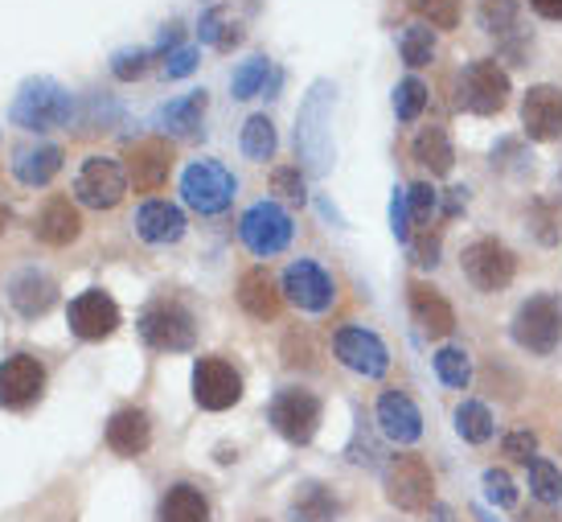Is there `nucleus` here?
<instances>
[{
  "label": "nucleus",
  "instance_id": "nucleus-1",
  "mask_svg": "<svg viewBox=\"0 0 562 522\" xmlns=\"http://www.w3.org/2000/svg\"><path fill=\"white\" fill-rule=\"evenodd\" d=\"M509 337L517 349L533 358H550L562 346V297L559 292H530L509 316Z\"/></svg>",
  "mask_w": 562,
  "mask_h": 522
},
{
  "label": "nucleus",
  "instance_id": "nucleus-2",
  "mask_svg": "<svg viewBox=\"0 0 562 522\" xmlns=\"http://www.w3.org/2000/svg\"><path fill=\"white\" fill-rule=\"evenodd\" d=\"M70 115H75V96L54 79H30L16 91L13 108H9V120H13L16 127H25V132H54V127H66Z\"/></svg>",
  "mask_w": 562,
  "mask_h": 522
},
{
  "label": "nucleus",
  "instance_id": "nucleus-3",
  "mask_svg": "<svg viewBox=\"0 0 562 522\" xmlns=\"http://www.w3.org/2000/svg\"><path fill=\"white\" fill-rule=\"evenodd\" d=\"M235 198H238V177L222 160L202 157L186 165V174H181V202L193 214H205V219L226 214V210L235 207Z\"/></svg>",
  "mask_w": 562,
  "mask_h": 522
},
{
  "label": "nucleus",
  "instance_id": "nucleus-4",
  "mask_svg": "<svg viewBox=\"0 0 562 522\" xmlns=\"http://www.w3.org/2000/svg\"><path fill=\"white\" fill-rule=\"evenodd\" d=\"M136 330H140L148 349L181 354V349H193V342H198V316L172 297H157L153 304H144Z\"/></svg>",
  "mask_w": 562,
  "mask_h": 522
},
{
  "label": "nucleus",
  "instance_id": "nucleus-5",
  "mask_svg": "<svg viewBox=\"0 0 562 522\" xmlns=\"http://www.w3.org/2000/svg\"><path fill=\"white\" fill-rule=\"evenodd\" d=\"M238 238H243V247H247L255 259H271V255H280L292 247V238H296V219L280 207V202H255V207L243 210V219H238Z\"/></svg>",
  "mask_w": 562,
  "mask_h": 522
},
{
  "label": "nucleus",
  "instance_id": "nucleus-6",
  "mask_svg": "<svg viewBox=\"0 0 562 522\" xmlns=\"http://www.w3.org/2000/svg\"><path fill=\"white\" fill-rule=\"evenodd\" d=\"M382 490H386V502L406 510V514H419V510L436 507V474H431V465L423 457H415V453L394 457L391 465H386Z\"/></svg>",
  "mask_w": 562,
  "mask_h": 522
},
{
  "label": "nucleus",
  "instance_id": "nucleus-7",
  "mask_svg": "<svg viewBox=\"0 0 562 522\" xmlns=\"http://www.w3.org/2000/svg\"><path fill=\"white\" fill-rule=\"evenodd\" d=\"M460 271L476 292H505L517 276V255L501 238L481 235L460 252Z\"/></svg>",
  "mask_w": 562,
  "mask_h": 522
},
{
  "label": "nucleus",
  "instance_id": "nucleus-8",
  "mask_svg": "<svg viewBox=\"0 0 562 522\" xmlns=\"http://www.w3.org/2000/svg\"><path fill=\"white\" fill-rule=\"evenodd\" d=\"M460 108L472 115H497L509 103V75L501 70L497 58H476L460 70Z\"/></svg>",
  "mask_w": 562,
  "mask_h": 522
},
{
  "label": "nucleus",
  "instance_id": "nucleus-9",
  "mask_svg": "<svg viewBox=\"0 0 562 522\" xmlns=\"http://www.w3.org/2000/svg\"><path fill=\"white\" fill-rule=\"evenodd\" d=\"M280 288L300 313L321 316L337 304V280H333L325 264H316V259H292V264L283 268Z\"/></svg>",
  "mask_w": 562,
  "mask_h": 522
},
{
  "label": "nucleus",
  "instance_id": "nucleus-10",
  "mask_svg": "<svg viewBox=\"0 0 562 522\" xmlns=\"http://www.w3.org/2000/svg\"><path fill=\"white\" fill-rule=\"evenodd\" d=\"M333 354L345 370H353L361 379H386V370H391V349L366 325H341L333 333Z\"/></svg>",
  "mask_w": 562,
  "mask_h": 522
},
{
  "label": "nucleus",
  "instance_id": "nucleus-11",
  "mask_svg": "<svg viewBox=\"0 0 562 522\" xmlns=\"http://www.w3.org/2000/svg\"><path fill=\"white\" fill-rule=\"evenodd\" d=\"M127 193V169L115 157H87L75 174V198L87 210H115Z\"/></svg>",
  "mask_w": 562,
  "mask_h": 522
},
{
  "label": "nucleus",
  "instance_id": "nucleus-12",
  "mask_svg": "<svg viewBox=\"0 0 562 522\" xmlns=\"http://www.w3.org/2000/svg\"><path fill=\"white\" fill-rule=\"evenodd\" d=\"M267 420H271V427L280 432L283 441L308 444L316 436V427H321V399L313 391H304V387H283L271 399Z\"/></svg>",
  "mask_w": 562,
  "mask_h": 522
},
{
  "label": "nucleus",
  "instance_id": "nucleus-13",
  "mask_svg": "<svg viewBox=\"0 0 562 522\" xmlns=\"http://www.w3.org/2000/svg\"><path fill=\"white\" fill-rule=\"evenodd\" d=\"M193 399L202 412H226L243 399V375L222 354H205L193 363Z\"/></svg>",
  "mask_w": 562,
  "mask_h": 522
},
{
  "label": "nucleus",
  "instance_id": "nucleus-14",
  "mask_svg": "<svg viewBox=\"0 0 562 522\" xmlns=\"http://www.w3.org/2000/svg\"><path fill=\"white\" fill-rule=\"evenodd\" d=\"M66 325L82 342H103V337L120 330V304L111 301L103 288H87L66 309Z\"/></svg>",
  "mask_w": 562,
  "mask_h": 522
},
{
  "label": "nucleus",
  "instance_id": "nucleus-15",
  "mask_svg": "<svg viewBox=\"0 0 562 522\" xmlns=\"http://www.w3.org/2000/svg\"><path fill=\"white\" fill-rule=\"evenodd\" d=\"M46 391V366L33 354H13L0 363V408L9 412H25L30 403H37Z\"/></svg>",
  "mask_w": 562,
  "mask_h": 522
},
{
  "label": "nucleus",
  "instance_id": "nucleus-16",
  "mask_svg": "<svg viewBox=\"0 0 562 522\" xmlns=\"http://www.w3.org/2000/svg\"><path fill=\"white\" fill-rule=\"evenodd\" d=\"M127 186L136 193H157L172 174V144L165 136H148L127 148Z\"/></svg>",
  "mask_w": 562,
  "mask_h": 522
},
{
  "label": "nucleus",
  "instance_id": "nucleus-17",
  "mask_svg": "<svg viewBox=\"0 0 562 522\" xmlns=\"http://www.w3.org/2000/svg\"><path fill=\"white\" fill-rule=\"evenodd\" d=\"M521 127L538 144L562 141V87L538 82L521 96Z\"/></svg>",
  "mask_w": 562,
  "mask_h": 522
},
{
  "label": "nucleus",
  "instance_id": "nucleus-18",
  "mask_svg": "<svg viewBox=\"0 0 562 522\" xmlns=\"http://www.w3.org/2000/svg\"><path fill=\"white\" fill-rule=\"evenodd\" d=\"M374 420L382 427V436L394 444H419L423 441V412L419 403L391 387V391H382L378 396V408H374Z\"/></svg>",
  "mask_w": 562,
  "mask_h": 522
},
{
  "label": "nucleus",
  "instance_id": "nucleus-19",
  "mask_svg": "<svg viewBox=\"0 0 562 522\" xmlns=\"http://www.w3.org/2000/svg\"><path fill=\"white\" fill-rule=\"evenodd\" d=\"M136 235L144 243H153V247H169V243H181L186 238V210L177 207V202H165V198H148L140 210H136Z\"/></svg>",
  "mask_w": 562,
  "mask_h": 522
},
{
  "label": "nucleus",
  "instance_id": "nucleus-20",
  "mask_svg": "<svg viewBox=\"0 0 562 522\" xmlns=\"http://www.w3.org/2000/svg\"><path fill=\"white\" fill-rule=\"evenodd\" d=\"M58 301V285H54V276L37 268H25L13 276V285H9V304H13L16 313L25 316V321H37V316H46Z\"/></svg>",
  "mask_w": 562,
  "mask_h": 522
},
{
  "label": "nucleus",
  "instance_id": "nucleus-21",
  "mask_svg": "<svg viewBox=\"0 0 562 522\" xmlns=\"http://www.w3.org/2000/svg\"><path fill=\"white\" fill-rule=\"evenodd\" d=\"M406 301H411V313H415V321H419V330L427 333V337H448V333L456 330V313L452 304L443 301V292L431 285H423V280H411L406 285Z\"/></svg>",
  "mask_w": 562,
  "mask_h": 522
},
{
  "label": "nucleus",
  "instance_id": "nucleus-22",
  "mask_svg": "<svg viewBox=\"0 0 562 522\" xmlns=\"http://www.w3.org/2000/svg\"><path fill=\"white\" fill-rule=\"evenodd\" d=\"M238 304H243V313H250L255 321H276L283 304L280 280L267 268L243 271V280H238Z\"/></svg>",
  "mask_w": 562,
  "mask_h": 522
},
{
  "label": "nucleus",
  "instance_id": "nucleus-23",
  "mask_svg": "<svg viewBox=\"0 0 562 522\" xmlns=\"http://www.w3.org/2000/svg\"><path fill=\"white\" fill-rule=\"evenodd\" d=\"M33 235L46 247H70L82 235V214L79 207H70V198H49L42 214L33 219Z\"/></svg>",
  "mask_w": 562,
  "mask_h": 522
},
{
  "label": "nucleus",
  "instance_id": "nucleus-24",
  "mask_svg": "<svg viewBox=\"0 0 562 522\" xmlns=\"http://www.w3.org/2000/svg\"><path fill=\"white\" fill-rule=\"evenodd\" d=\"M153 444V420L140 408H120L108 420V448L120 457H140L144 448Z\"/></svg>",
  "mask_w": 562,
  "mask_h": 522
},
{
  "label": "nucleus",
  "instance_id": "nucleus-25",
  "mask_svg": "<svg viewBox=\"0 0 562 522\" xmlns=\"http://www.w3.org/2000/svg\"><path fill=\"white\" fill-rule=\"evenodd\" d=\"M63 148L58 144H37V148H21L13 160V174L21 186H30V190H37V186H49L54 177L63 174Z\"/></svg>",
  "mask_w": 562,
  "mask_h": 522
},
{
  "label": "nucleus",
  "instance_id": "nucleus-26",
  "mask_svg": "<svg viewBox=\"0 0 562 522\" xmlns=\"http://www.w3.org/2000/svg\"><path fill=\"white\" fill-rule=\"evenodd\" d=\"M205 108H210V96L205 91H189V96L165 103L157 115V124L169 132V136H198L205 124Z\"/></svg>",
  "mask_w": 562,
  "mask_h": 522
},
{
  "label": "nucleus",
  "instance_id": "nucleus-27",
  "mask_svg": "<svg viewBox=\"0 0 562 522\" xmlns=\"http://www.w3.org/2000/svg\"><path fill=\"white\" fill-rule=\"evenodd\" d=\"M411 157L419 160L423 169H431V177H448L456 165V148H452V136H448V127H423L419 136L411 141Z\"/></svg>",
  "mask_w": 562,
  "mask_h": 522
},
{
  "label": "nucleus",
  "instance_id": "nucleus-28",
  "mask_svg": "<svg viewBox=\"0 0 562 522\" xmlns=\"http://www.w3.org/2000/svg\"><path fill=\"white\" fill-rule=\"evenodd\" d=\"M157 522H210V502L198 486H169L157 507Z\"/></svg>",
  "mask_w": 562,
  "mask_h": 522
},
{
  "label": "nucleus",
  "instance_id": "nucleus-29",
  "mask_svg": "<svg viewBox=\"0 0 562 522\" xmlns=\"http://www.w3.org/2000/svg\"><path fill=\"white\" fill-rule=\"evenodd\" d=\"M452 424L456 436L464 444H488L497 436V420H493L488 403H481V399H460L452 412Z\"/></svg>",
  "mask_w": 562,
  "mask_h": 522
},
{
  "label": "nucleus",
  "instance_id": "nucleus-30",
  "mask_svg": "<svg viewBox=\"0 0 562 522\" xmlns=\"http://www.w3.org/2000/svg\"><path fill=\"white\" fill-rule=\"evenodd\" d=\"M341 507H337V498L328 486L321 481H304L292 498V522H337Z\"/></svg>",
  "mask_w": 562,
  "mask_h": 522
},
{
  "label": "nucleus",
  "instance_id": "nucleus-31",
  "mask_svg": "<svg viewBox=\"0 0 562 522\" xmlns=\"http://www.w3.org/2000/svg\"><path fill=\"white\" fill-rule=\"evenodd\" d=\"M238 148H243V157L259 160V165H267V160L276 157L280 136H276V124H271V115H267V111L250 115L247 124H243V132H238Z\"/></svg>",
  "mask_w": 562,
  "mask_h": 522
},
{
  "label": "nucleus",
  "instance_id": "nucleus-32",
  "mask_svg": "<svg viewBox=\"0 0 562 522\" xmlns=\"http://www.w3.org/2000/svg\"><path fill=\"white\" fill-rule=\"evenodd\" d=\"M431 366H436V375L443 387H452V391H469L472 382V358L464 346H439L436 358H431Z\"/></svg>",
  "mask_w": 562,
  "mask_h": 522
},
{
  "label": "nucleus",
  "instance_id": "nucleus-33",
  "mask_svg": "<svg viewBox=\"0 0 562 522\" xmlns=\"http://www.w3.org/2000/svg\"><path fill=\"white\" fill-rule=\"evenodd\" d=\"M526 481H530V493L542 507H559L562 502V469L550 457H533L526 465Z\"/></svg>",
  "mask_w": 562,
  "mask_h": 522
},
{
  "label": "nucleus",
  "instance_id": "nucleus-34",
  "mask_svg": "<svg viewBox=\"0 0 562 522\" xmlns=\"http://www.w3.org/2000/svg\"><path fill=\"white\" fill-rule=\"evenodd\" d=\"M398 54H403V63L411 66V70L427 66L431 58H436V30H431L427 21L406 25V30L398 33Z\"/></svg>",
  "mask_w": 562,
  "mask_h": 522
},
{
  "label": "nucleus",
  "instance_id": "nucleus-35",
  "mask_svg": "<svg viewBox=\"0 0 562 522\" xmlns=\"http://www.w3.org/2000/svg\"><path fill=\"white\" fill-rule=\"evenodd\" d=\"M198 37H202L205 46H218V49H235L243 42V25L231 21L226 9H205L202 13V25H198Z\"/></svg>",
  "mask_w": 562,
  "mask_h": 522
},
{
  "label": "nucleus",
  "instance_id": "nucleus-36",
  "mask_svg": "<svg viewBox=\"0 0 562 522\" xmlns=\"http://www.w3.org/2000/svg\"><path fill=\"white\" fill-rule=\"evenodd\" d=\"M427 96H431V91H427V82L423 79H415V75L403 79L398 87H394V115H398L403 124H415V120L423 115V108H427Z\"/></svg>",
  "mask_w": 562,
  "mask_h": 522
},
{
  "label": "nucleus",
  "instance_id": "nucleus-37",
  "mask_svg": "<svg viewBox=\"0 0 562 522\" xmlns=\"http://www.w3.org/2000/svg\"><path fill=\"white\" fill-rule=\"evenodd\" d=\"M476 21H481L484 33H514L517 30V0H481L476 4Z\"/></svg>",
  "mask_w": 562,
  "mask_h": 522
},
{
  "label": "nucleus",
  "instance_id": "nucleus-38",
  "mask_svg": "<svg viewBox=\"0 0 562 522\" xmlns=\"http://www.w3.org/2000/svg\"><path fill=\"white\" fill-rule=\"evenodd\" d=\"M267 75H271V63H267L263 54L247 58V63L235 70V79H231V96H235V99H255L259 91H263Z\"/></svg>",
  "mask_w": 562,
  "mask_h": 522
},
{
  "label": "nucleus",
  "instance_id": "nucleus-39",
  "mask_svg": "<svg viewBox=\"0 0 562 522\" xmlns=\"http://www.w3.org/2000/svg\"><path fill=\"white\" fill-rule=\"evenodd\" d=\"M411 4L431 30H456L460 25V0H411Z\"/></svg>",
  "mask_w": 562,
  "mask_h": 522
},
{
  "label": "nucleus",
  "instance_id": "nucleus-40",
  "mask_svg": "<svg viewBox=\"0 0 562 522\" xmlns=\"http://www.w3.org/2000/svg\"><path fill=\"white\" fill-rule=\"evenodd\" d=\"M157 54L153 49H144V46H136V49H120L115 58H111V75L120 82H136L148 70V63H153Z\"/></svg>",
  "mask_w": 562,
  "mask_h": 522
},
{
  "label": "nucleus",
  "instance_id": "nucleus-41",
  "mask_svg": "<svg viewBox=\"0 0 562 522\" xmlns=\"http://www.w3.org/2000/svg\"><path fill=\"white\" fill-rule=\"evenodd\" d=\"M406 207H411V219L415 222L431 219V214L439 210V193L431 190V181H415V186H406Z\"/></svg>",
  "mask_w": 562,
  "mask_h": 522
},
{
  "label": "nucleus",
  "instance_id": "nucleus-42",
  "mask_svg": "<svg viewBox=\"0 0 562 522\" xmlns=\"http://www.w3.org/2000/svg\"><path fill=\"white\" fill-rule=\"evenodd\" d=\"M484 493H488V502H497V507H517V486L505 469H484Z\"/></svg>",
  "mask_w": 562,
  "mask_h": 522
},
{
  "label": "nucleus",
  "instance_id": "nucleus-43",
  "mask_svg": "<svg viewBox=\"0 0 562 522\" xmlns=\"http://www.w3.org/2000/svg\"><path fill=\"white\" fill-rule=\"evenodd\" d=\"M501 453L509 460H521V465H530L533 457H538V436H533L530 427H517V432H509L505 441H501Z\"/></svg>",
  "mask_w": 562,
  "mask_h": 522
},
{
  "label": "nucleus",
  "instance_id": "nucleus-44",
  "mask_svg": "<svg viewBox=\"0 0 562 522\" xmlns=\"http://www.w3.org/2000/svg\"><path fill=\"white\" fill-rule=\"evenodd\" d=\"M411 259H415L419 268H436L439 264V235L431 226H419V231L411 235Z\"/></svg>",
  "mask_w": 562,
  "mask_h": 522
},
{
  "label": "nucleus",
  "instance_id": "nucleus-45",
  "mask_svg": "<svg viewBox=\"0 0 562 522\" xmlns=\"http://www.w3.org/2000/svg\"><path fill=\"white\" fill-rule=\"evenodd\" d=\"M271 186L280 198L288 202H304V174H300V165H280L276 174H271Z\"/></svg>",
  "mask_w": 562,
  "mask_h": 522
},
{
  "label": "nucleus",
  "instance_id": "nucleus-46",
  "mask_svg": "<svg viewBox=\"0 0 562 522\" xmlns=\"http://www.w3.org/2000/svg\"><path fill=\"white\" fill-rule=\"evenodd\" d=\"M193 70H198V49L193 46L169 49V58H165V79H186Z\"/></svg>",
  "mask_w": 562,
  "mask_h": 522
},
{
  "label": "nucleus",
  "instance_id": "nucleus-47",
  "mask_svg": "<svg viewBox=\"0 0 562 522\" xmlns=\"http://www.w3.org/2000/svg\"><path fill=\"white\" fill-rule=\"evenodd\" d=\"M391 222H394V235L403 238V243H411V235H415V226H411V207H406V190H394V202H391Z\"/></svg>",
  "mask_w": 562,
  "mask_h": 522
},
{
  "label": "nucleus",
  "instance_id": "nucleus-48",
  "mask_svg": "<svg viewBox=\"0 0 562 522\" xmlns=\"http://www.w3.org/2000/svg\"><path fill=\"white\" fill-rule=\"evenodd\" d=\"M464 207H469V190H464V186L448 190V198H443V214H448V219H456V214H460Z\"/></svg>",
  "mask_w": 562,
  "mask_h": 522
},
{
  "label": "nucleus",
  "instance_id": "nucleus-49",
  "mask_svg": "<svg viewBox=\"0 0 562 522\" xmlns=\"http://www.w3.org/2000/svg\"><path fill=\"white\" fill-rule=\"evenodd\" d=\"M530 9L542 21H562V0H530Z\"/></svg>",
  "mask_w": 562,
  "mask_h": 522
},
{
  "label": "nucleus",
  "instance_id": "nucleus-50",
  "mask_svg": "<svg viewBox=\"0 0 562 522\" xmlns=\"http://www.w3.org/2000/svg\"><path fill=\"white\" fill-rule=\"evenodd\" d=\"M427 522H460V519H456V510H452V507H443V502H436V507L427 510Z\"/></svg>",
  "mask_w": 562,
  "mask_h": 522
},
{
  "label": "nucleus",
  "instance_id": "nucleus-51",
  "mask_svg": "<svg viewBox=\"0 0 562 522\" xmlns=\"http://www.w3.org/2000/svg\"><path fill=\"white\" fill-rule=\"evenodd\" d=\"M4 226H9V210L0 207V235H4Z\"/></svg>",
  "mask_w": 562,
  "mask_h": 522
},
{
  "label": "nucleus",
  "instance_id": "nucleus-52",
  "mask_svg": "<svg viewBox=\"0 0 562 522\" xmlns=\"http://www.w3.org/2000/svg\"><path fill=\"white\" fill-rule=\"evenodd\" d=\"M481 522H497V519H488V514H481Z\"/></svg>",
  "mask_w": 562,
  "mask_h": 522
},
{
  "label": "nucleus",
  "instance_id": "nucleus-53",
  "mask_svg": "<svg viewBox=\"0 0 562 522\" xmlns=\"http://www.w3.org/2000/svg\"><path fill=\"white\" fill-rule=\"evenodd\" d=\"M559 186H562V165H559Z\"/></svg>",
  "mask_w": 562,
  "mask_h": 522
}]
</instances>
